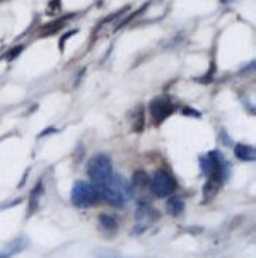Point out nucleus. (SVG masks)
<instances>
[{"label":"nucleus","mask_w":256,"mask_h":258,"mask_svg":"<svg viewBox=\"0 0 256 258\" xmlns=\"http://www.w3.org/2000/svg\"><path fill=\"white\" fill-rule=\"evenodd\" d=\"M88 174L89 180L94 186H103L111 180L113 166L110 157L106 154H98L88 163Z\"/></svg>","instance_id":"obj_1"},{"label":"nucleus","mask_w":256,"mask_h":258,"mask_svg":"<svg viewBox=\"0 0 256 258\" xmlns=\"http://www.w3.org/2000/svg\"><path fill=\"white\" fill-rule=\"evenodd\" d=\"M200 166H202V171L207 174V178L224 183L225 173L229 169L224 161V156H220L217 151H212L200 157Z\"/></svg>","instance_id":"obj_2"},{"label":"nucleus","mask_w":256,"mask_h":258,"mask_svg":"<svg viewBox=\"0 0 256 258\" xmlns=\"http://www.w3.org/2000/svg\"><path fill=\"white\" fill-rule=\"evenodd\" d=\"M70 200L75 207L86 209V207H93L99 200V195L93 183L89 185V183H86V181H75V185L72 188Z\"/></svg>","instance_id":"obj_3"},{"label":"nucleus","mask_w":256,"mask_h":258,"mask_svg":"<svg viewBox=\"0 0 256 258\" xmlns=\"http://www.w3.org/2000/svg\"><path fill=\"white\" fill-rule=\"evenodd\" d=\"M149 186L155 197L164 199V197H169V195L175 194L176 180L171 176V173L164 171V169H159V171H155L154 176L149 180Z\"/></svg>","instance_id":"obj_4"},{"label":"nucleus","mask_w":256,"mask_h":258,"mask_svg":"<svg viewBox=\"0 0 256 258\" xmlns=\"http://www.w3.org/2000/svg\"><path fill=\"white\" fill-rule=\"evenodd\" d=\"M175 113V104L169 98H155L150 103V115H152V120L155 123H162L167 116H171Z\"/></svg>","instance_id":"obj_5"},{"label":"nucleus","mask_w":256,"mask_h":258,"mask_svg":"<svg viewBox=\"0 0 256 258\" xmlns=\"http://www.w3.org/2000/svg\"><path fill=\"white\" fill-rule=\"evenodd\" d=\"M234 154H236L237 159H241V161H254V157H256L254 147L246 146V144H236Z\"/></svg>","instance_id":"obj_6"},{"label":"nucleus","mask_w":256,"mask_h":258,"mask_svg":"<svg viewBox=\"0 0 256 258\" xmlns=\"http://www.w3.org/2000/svg\"><path fill=\"white\" fill-rule=\"evenodd\" d=\"M130 121H132V130L133 132H142L144 130V108L137 106L135 110L130 113Z\"/></svg>","instance_id":"obj_7"},{"label":"nucleus","mask_w":256,"mask_h":258,"mask_svg":"<svg viewBox=\"0 0 256 258\" xmlns=\"http://www.w3.org/2000/svg\"><path fill=\"white\" fill-rule=\"evenodd\" d=\"M166 209H167V212L171 214V216H180V214H183L185 211V202H183V199H180V197H171V199L167 200V204H166Z\"/></svg>","instance_id":"obj_8"},{"label":"nucleus","mask_w":256,"mask_h":258,"mask_svg":"<svg viewBox=\"0 0 256 258\" xmlns=\"http://www.w3.org/2000/svg\"><path fill=\"white\" fill-rule=\"evenodd\" d=\"M70 19V16H65L62 17V19H58V21H55L53 24H48V26H43L41 28V31H40V36H48V34H55L58 29H62L65 23Z\"/></svg>","instance_id":"obj_9"},{"label":"nucleus","mask_w":256,"mask_h":258,"mask_svg":"<svg viewBox=\"0 0 256 258\" xmlns=\"http://www.w3.org/2000/svg\"><path fill=\"white\" fill-rule=\"evenodd\" d=\"M220 186H222V183H220V181H215V180H210V178H208L207 185H205V188H203V199H205V202L214 199Z\"/></svg>","instance_id":"obj_10"},{"label":"nucleus","mask_w":256,"mask_h":258,"mask_svg":"<svg viewBox=\"0 0 256 258\" xmlns=\"http://www.w3.org/2000/svg\"><path fill=\"white\" fill-rule=\"evenodd\" d=\"M43 195V183L40 181L36 185V188L31 191V204H29V212H34L38 209V204H40V199Z\"/></svg>","instance_id":"obj_11"},{"label":"nucleus","mask_w":256,"mask_h":258,"mask_svg":"<svg viewBox=\"0 0 256 258\" xmlns=\"http://www.w3.org/2000/svg\"><path fill=\"white\" fill-rule=\"evenodd\" d=\"M99 222H101V227L106 231H113L115 233L116 227H118V222H116V219L113 216H108V214H103L101 217H99Z\"/></svg>","instance_id":"obj_12"},{"label":"nucleus","mask_w":256,"mask_h":258,"mask_svg":"<svg viewBox=\"0 0 256 258\" xmlns=\"http://www.w3.org/2000/svg\"><path fill=\"white\" fill-rule=\"evenodd\" d=\"M149 180L150 178L147 176L145 171H135V174H133V180H132V185H135L138 188H145V186H149Z\"/></svg>","instance_id":"obj_13"},{"label":"nucleus","mask_w":256,"mask_h":258,"mask_svg":"<svg viewBox=\"0 0 256 258\" xmlns=\"http://www.w3.org/2000/svg\"><path fill=\"white\" fill-rule=\"evenodd\" d=\"M183 115H190V116L200 118V116H202V113H200V111H197V110H192V108H183Z\"/></svg>","instance_id":"obj_14"},{"label":"nucleus","mask_w":256,"mask_h":258,"mask_svg":"<svg viewBox=\"0 0 256 258\" xmlns=\"http://www.w3.org/2000/svg\"><path fill=\"white\" fill-rule=\"evenodd\" d=\"M21 51H23V46H21V45H19V46H16V48H12V51H11V53L7 55V58H9V60H12V58H14L16 55H19Z\"/></svg>","instance_id":"obj_15"},{"label":"nucleus","mask_w":256,"mask_h":258,"mask_svg":"<svg viewBox=\"0 0 256 258\" xmlns=\"http://www.w3.org/2000/svg\"><path fill=\"white\" fill-rule=\"evenodd\" d=\"M55 132V128H48V130H45V132H43L40 137H43V135H48V134H53Z\"/></svg>","instance_id":"obj_16"}]
</instances>
